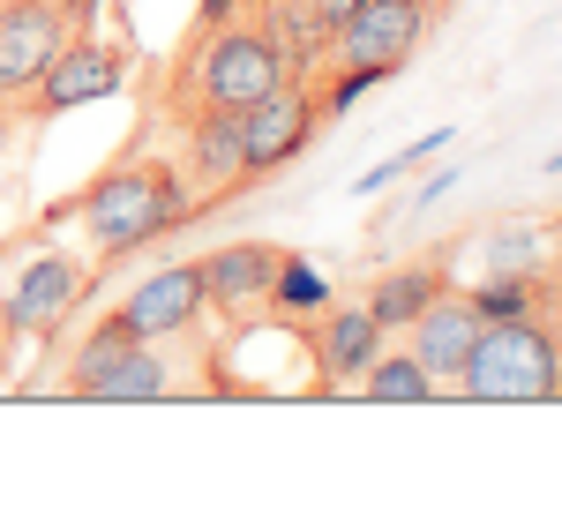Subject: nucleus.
<instances>
[{
  "label": "nucleus",
  "mask_w": 562,
  "mask_h": 524,
  "mask_svg": "<svg viewBox=\"0 0 562 524\" xmlns=\"http://www.w3.org/2000/svg\"><path fill=\"white\" fill-rule=\"evenodd\" d=\"M458 397H473V405H548L562 397V345L548 322H480L473 352H465V367H458Z\"/></svg>",
  "instance_id": "nucleus-1"
},
{
  "label": "nucleus",
  "mask_w": 562,
  "mask_h": 524,
  "mask_svg": "<svg viewBox=\"0 0 562 524\" xmlns=\"http://www.w3.org/2000/svg\"><path fill=\"white\" fill-rule=\"evenodd\" d=\"M180 210H188L180 173H166V166H121V173H105L83 195L76 218H83V232L98 240V255H128V248H143V240L173 232Z\"/></svg>",
  "instance_id": "nucleus-2"
},
{
  "label": "nucleus",
  "mask_w": 562,
  "mask_h": 524,
  "mask_svg": "<svg viewBox=\"0 0 562 524\" xmlns=\"http://www.w3.org/2000/svg\"><path fill=\"white\" fill-rule=\"evenodd\" d=\"M293 83V68L278 60V45L248 31V23H217L203 31V60H195V90H203V105H225V113H248L256 98Z\"/></svg>",
  "instance_id": "nucleus-3"
},
{
  "label": "nucleus",
  "mask_w": 562,
  "mask_h": 524,
  "mask_svg": "<svg viewBox=\"0 0 562 524\" xmlns=\"http://www.w3.org/2000/svg\"><path fill=\"white\" fill-rule=\"evenodd\" d=\"M60 45H68V15L53 0H0V105L31 98Z\"/></svg>",
  "instance_id": "nucleus-4"
},
{
  "label": "nucleus",
  "mask_w": 562,
  "mask_h": 524,
  "mask_svg": "<svg viewBox=\"0 0 562 524\" xmlns=\"http://www.w3.org/2000/svg\"><path fill=\"white\" fill-rule=\"evenodd\" d=\"M128 83V60L113 53L105 38H68L53 60H45V76L31 83V113H76V105H98V98H113V90Z\"/></svg>",
  "instance_id": "nucleus-5"
},
{
  "label": "nucleus",
  "mask_w": 562,
  "mask_h": 524,
  "mask_svg": "<svg viewBox=\"0 0 562 524\" xmlns=\"http://www.w3.org/2000/svg\"><path fill=\"white\" fill-rule=\"evenodd\" d=\"M428 38V0H360L338 23V60H375V68H405Z\"/></svg>",
  "instance_id": "nucleus-6"
},
{
  "label": "nucleus",
  "mask_w": 562,
  "mask_h": 524,
  "mask_svg": "<svg viewBox=\"0 0 562 524\" xmlns=\"http://www.w3.org/2000/svg\"><path fill=\"white\" fill-rule=\"evenodd\" d=\"M83 300V262L68 255H38L15 285H8V300H0V330L8 338H53L60 322H68V307Z\"/></svg>",
  "instance_id": "nucleus-7"
},
{
  "label": "nucleus",
  "mask_w": 562,
  "mask_h": 524,
  "mask_svg": "<svg viewBox=\"0 0 562 524\" xmlns=\"http://www.w3.org/2000/svg\"><path fill=\"white\" fill-rule=\"evenodd\" d=\"M203 277H195V262H166V270H150L143 285H135L128 300H121V322H128L143 345H158V338H180V330H195L203 322Z\"/></svg>",
  "instance_id": "nucleus-8"
},
{
  "label": "nucleus",
  "mask_w": 562,
  "mask_h": 524,
  "mask_svg": "<svg viewBox=\"0 0 562 524\" xmlns=\"http://www.w3.org/2000/svg\"><path fill=\"white\" fill-rule=\"evenodd\" d=\"M307 128H315V105H307V90H270V98H256L248 113H240V158H248V180L270 173V166H285L293 150L307 143Z\"/></svg>",
  "instance_id": "nucleus-9"
},
{
  "label": "nucleus",
  "mask_w": 562,
  "mask_h": 524,
  "mask_svg": "<svg viewBox=\"0 0 562 524\" xmlns=\"http://www.w3.org/2000/svg\"><path fill=\"white\" fill-rule=\"evenodd\" d=\"M480 338V315L465 293H435L420 315H413V360L435 375V390L442 383H458V367H465V352Z\"/></svg>",
  "instance_id": "nucleus-10"
},
{
  "label": "nucleus",
  "mask_w": 562,
  "mask_h": 524,
  "mask_svg": "<svg viewBox=\"0 0 562 524\" xmlns=\"http://www.w3.org/2000/svg\"><path fill=\"white\" fill-rule=\"evenodd\" d=\"M383 352V322L368 307H323V330H315V375L330 390H352L368 375V360Z\"/></svg>",
  "instance_id": "nucleus-11"
},
{
  "label": "nucleus",
  "mask_w": 562,
  "mask_h": 524,
  "mask_svg": "<svg viewBox=\"0 0 562 524\" xmlns=\"http://www.w3.org/2000/svg\"><path fill=\"white\" fill-rule=\"evenodd\" d=\"M195 277H203V300H211V307H225V315H248V307H262L270 277H278V248H262V240L217 248V255L195 262Z\"/></svg>",
  "instance_id": "nucleus-12"
},
{
  "label": "nucleus",
  "mask_w": 562,
  "mask_h": 524,
  "mask_svg": "<svg viewBox=\"0 0 562 524\" xmlns=\"http://www.w3.org/2000/svg\"><path fill=\"white\" fill-rule=\"evenodd\" d=\"M166 390H173V367H166V352L135 345L128 360H113V367L90 383L83 405H150V397H166Z\"/></svg>",
  "instance_id": "nucleus-13"
},
{
  "label": "nucleus",
  "mask_w": 562,
  "mask_h": 524,
  "mask_svg": "<svg viewBox=\"0 0 562 524\" xmlns=\"http://www.w3.org/2000/svg\"><path fill=\"white\" fill-rule=\"evenodd\" d=\"M188 166L211 180V187H233V180H248V158H240V113H225L211 105L195 135H188Z\"/></svg>",
  "instance_id": "nucleus-14"
},
{
  "label": "nucleus",
  "mask_w": 562,
  "mask_h": 524,
  "mask_svg": "<svg viewBox=\"0 0 562 524\" xmlns=\"http://www.w3.org/2000/svg\"><path fill=\"white\" fill-rule=\"evenodd\" d=\"M435 293H442V277H435L428 262H413V270H390L383 285L368 293V315L383 322V338H390V330H413V315H420Z\"/></svg>",
  "instance_id": "nucleus-15"
},
{
  "label": "nucleus",
  "mask_w": 562,
  "mask_h": 524,
  "mask_svg": "<svg viewBox=\"0 0 562 524\" xmlns=\"http://www.w3.org/2000/svg\"><path fill=\"white\" fill-rule=\"evenodd\" d=\"M360 397H368V405H428L435 375L413 360V352H375L368 375H360Z\"/></svg>",
  "instance_id": "nucleus-16"
},
{
  "label": "nucleus",
  "mask_w": 562,
  "mask_h": 524,
  "mask_svg": "<svg viewBox=\"0 0 562 524\" xmlns=\"http://www.w3.org/2000/svg\"><path fill=\"white\" fill-rule=\"evenodd\" d=\"M262 38L278 45V60H285V68H315V60H323V45H330V31H323V23H315V15H307V0H278V8H270V31H262Z\"/></svg>",
  "instance_id": "nucleus-17"
},
{
  "label": "nucleus",
  "mask_w": 562,
  "mask_h": 524,
  "mask_svg": "<svg viewBox=\"0 0 562 524\" xmlns=\"http://www.w3.org/2000/svg\"><path fill=\"white\" fill-rule=\"evenodd\" d=\"M135 345H143V338H135L128 322H121V315H105V322H98V330H90L83 345H76V360H68V397H83L90 383H98V375H105V367H113V360H128Z\"/></svg>",
  "instance_id": "nucleus-18"
},
{
  "label": "nucleus",
  "mask_w": 562,
  "mask_h": 524,
  "mask_svg": "<svg viewBox=\"0 0 562 524\" xmlns=\"http://www.w3.org/2000/svg\"><path fill=\"white\" fill-rule=\"evenodd\" d=\"M262 300L301 322V315H323V307H330V277H323L315 262H285V255H278V277H270V293H262Z\"/></svg>",
  "instance_id": "nucleus-19"
},
{
  "label": "nucleus",
  "mask_w": 562,
  "mask_h": 524,
  "mask_svg": "<svg viewBox=\"0 0 562 524\" xmlns=\"http://www.w3.org/2000/svg\"><path fill=\"white\" fill-rule=\"evenodd\" d=\"M465 300H473L480 322H518V315H532V277H518V270H487Z\"/></svg>",
  "instance_id": "nucleus-20"
},
{
  "label": "nucleus",
  "mask_w": 562,
  "mask_h": 524,
  "mask_svg": "<svg viewBox=\"0 0 562 524\" xmlns=\"http://www.w3.org/2000/svg\"><path fill=\"white\" fill-rule=\"evenodd\" d=\"M540 262V240H532V225H503V232H487V270H532Z\"/></svg>",
  "instance_id": "nucleus-21"
},
{
  "label": "nucleus",
  "mask_w": 562,
  "mask_h": 524,
  "mask_svg": "<svg viewBox=\"0 0 562 524\" xmlns=\"http://www.w3.org/2000/svg\"><path fill=\"white\" fill-rule=\"evenodd\" d=\"M383 76H397V68H375V60H346V68H338V83H330V113H352V105H360L368 90L383 83Z\"/></svg>",
  "instance_id": "nucleus-22"
},
{
  "label": "nucleus",
  "mask_w": 562,
  "mask_h": 524,
  "mask_svg": "<svg viewBox=\"0 0 562 524\" xmlns=\"http://www.w3.org/2000/svg\"><path fill=\"white\" fill-rule=\"evenodd\" d=\"M442 143H450V135L435 128L428 143H413V150H397V158H383V166H375V173H360V180H352V195H375V187H390V180L405 173V166H420V158H428V150H442Z\"/></svg>",
  "instance_id": "nucleus-23"
},
{
  "label": "nucleus",
  "mask_w": 562,
  "mask_h": 524,
  "mask_svg": "<svg viewBox=\"0 0 562 524\" xmlns=\"http://www.w3.org/2000/svg\"><path fill=\"white\" fill-rule=\"evenodd\" d=\"M352 8H360V0H307V15H315V23H323L330 38H338V23H346Z\"/></svg>",
  "instance_id": "nucleus-24"
},
{
  "label": "nucleus",
  "mask_w": 562,
  "mask_h": 524,
  "mask_svg": "<svg viewBox=\"0 0 562 524\" xmlns=\"http://www.w3.org/2000/svg\"><path fill=\"white\" fill-rule=\"evenodd\" d=\"M240 15V0H203V31H217V23H233Z\"/></svg>",
  "instance_id": "nucleus-25"
},
{
  "label": "nucleus",
  "mask_w": 562,
  "mask_h": 524,
  "mask_svg": "<svg viewBox=\"0 0 562 524\" xmlns=\"http://www.w3.org/2000/svg\"><path fill=\"white\" fill-rule=\"evenodd\" d=\"M450 187H458V173H435L428 187H420V210H428V203H442V195H450Z\"/></svg>",
  "instance_id": "nucleus-26"
}]
</instances>
